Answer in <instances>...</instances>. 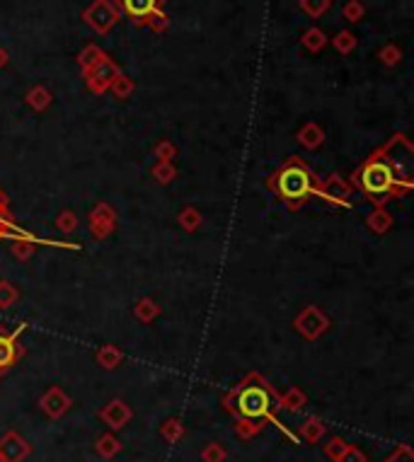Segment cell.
Returning <instances> with one entry per match:
<instances>
[{"instance_id": "cell-1", "label": "cell", "mask_w": 414, "mask_h": 462, "mask_svg": "<svg viewBox=\"0 0 414 462\" xmlns=\"http://www.w3.org/2000/svg\"><path fill=\"white\" fill-rule=\"evenodd\" d=\"M223 404L235 416L237 433L242 438H250L271 421L274 404H279V397H276V392L269 388V383L264 378L252 373L230 394H226Z\"/></svg>"}, {"instance_id": "cell-2", "label": "cell", "mask_w": 414, "mask_h": 462, "mask_svg": "<svg viewBox=\"0 0 414 462\" xmlns=\"http://www.w3.org/2000/svg\"><path fill=\"white\" fill-rule=\"evenodd\" d=\"M356 187L361 189L366 199L375 203H383L390 197H400L397 189V177H395L393 163H390V155L385 150V145L380 150H375L354 174Z\"/></svg>"}, {"instance_id": "cell-3", "label": "cell", "mask_w": 414, "mask_h": 462, "mask_svg": "<svg viewBox=\"0 0 414 462\" xmlns=\"http://www.w3.org/2000/svg\"><path fill=\"white\" fill-rule=\"evenodd\" d=\"M269 187L279 199L296 206V203H303L315 192V177H313L310 168L303 160H288L286 165L276 170Z\"/></svg>"}, {"instance_id": "cell-4", "label": "cell", "mask_w": 414, "mask_h": 462, "mask_svg": "<svg viewBox=\"0 0 414 462\" xmlns=\"http://www.w3.org/2000/svg\"><path fill=\"white\" fill-rule=\"evenodd\" d=\"M30 455V443L22 441L17 433H8L0 438V460L3 462H22Z\"/></svg>"}, {"instance_id": "cell-5", "label": "cell", "mask_w": 414, "mask_h": 462, "mask_svg": "<svg viewBox=\"0 0 414 462\" xmlns=\"http://www.w3.org/2000/svg\"><path fill=\"white\" fill-rule=\"evenodd\" d=\"M20 359V346L15 341V334L0 332V375L8 373Z\"/></svg>"}, {"instance_id": "cell-6", "label": "cell", "mask_w": 414, "mask_h": 462, "mask_svg": "<svg viewBox=\"0 0 414 462\" xmlns=\"http://www.w3.org/2000/svg\"><path fill=\"white\" fill-rule=\"evenodd\" d=\"M68 407H70V399L66 397L59 388H51L49 392L41 397V409H44L51 419H61L66 412H68Z\"/></svg>"}, {"instance_id": "cell-7", "label": "cell", "mask_w": 414, "mask_h": 462, "mask_svg": "<svg viewBox=\"0 0 414 462\" xmlns=\"http://www.w3.org/2000/svg\"><path fill=\"white\" fill-rule=\"evenodd\" d=\"M99 416H102V421L107 423V426L121 428L124 423L131 419V409H128V404H124L121 399H114V402H109L107 407L99 412Z\"/></svg>"}, {"instance_id": "cell-8", "label": "cell", "mask_w": 414, "mask_h": 462, "mask_svg": "<svg viewBox=\"0 0 414 462\" xmlns=\"http://www.w3.org/2000/svg\"><path fill=\"white\" fill-rule=\"evenodd\" d=\"M121 3L131 17H148L155 10V0H121Z\"/></svg>"}, {"instance_id": "cell-9", "label": "cell", "mask_w": 414, "mask_h": 462, "mask_svg": "<svg viewBox=\"0 0 414 462\" xmlns=\"http://www.w3.org/2000/svg\"><path fill=\"white\" fill-rule=\"evenodd\" d=\"M322 433H325V426H322L317 419H308L301 426V436L306 438L308 443H317V438H322Z\"/></svg>"}, {"instance_id": "cell-10", "label": "cell", "mask_w": 414, "mask_h": 462, "mask_svg": "<svg viewBox=\"0 0 414 462\" xmlns=\"http://www.w3.org/2000/svg\"><path fill=\"white\" fill-rule=\"evenodd\" d=\"M97 452H99V455H102V457H114V455H117V452H119V441H117V438H114V436H109V433H107V436H102V438H99V441H97Z\"/></svg>"}, {"instance_id": "cell-11", "label": "cell", "mask_w": 414, "mask_h": 462, "mask_svg": "<svg viewBox=\"0 0 414 462\" xmlns=\"http://www.w3.org/2000/svg\"><path fill=\"white\" fill-rule=\"evenodd\" d=\"M163 436L168 438V441H179V438L184 436V426H182V421H177V419H170L168 423L163 426Z\"/></svg>"}, {"instance_id": "cell-12", "label": "cell", "mask_w": 414, "mask_h": 462, "mask_svg": "<svg viewBox=\"0 0 414 462\" xmlns=\"http://www.w3.org/2000/svg\"><path fill=\"white\" fill-rule=\"evenodd\" d=\"M346 448H349V443L346 441H342V438H332V441L325 445V450H327V455H330V460L337 462L346 452Z\"/></svg>"}, {"instance_id": "cell-13", "label": "cell", "mask_w": 414, "mask_h": 462, "mask_svg": "<svg viewBox=\"0 0 414 462\" xmlns=\"http://www.w3.org/2000/svg\"><path fill=\"white\" fill-rule=\"evenodd\" d=\"M201 457H204V462H223L226 460V450H223L218 443H208L206 450L201 452Z\"/></svg>"}, {"instance_id": "cell-14", "label": "cell", "mask_w": 414, "mask_h": 462, "mask_svg": "<svg viewBox=\"0 0 414 462\" xmlns=\"http://www.w3.org/2000/svg\"><path fill=\"white\" fill-rule=\"evenodd\" d=\"M279 402H282V407H286V409H301L303 402H306V397H303L301 392H296V390H291V392H288L286 397L279 399Z\"/></svg>"}, {"instance_id": "cell-15", "label": "cell", "mask_w": 414, "mask_h": 462, "mask_svg": "<svg viewBox=\"0 0 414 462\" xmlns=\"http://www.w3.org/2000/svg\"><path fill=\"white\" fill-rule=\"evenodd\" d=\"M385 462H414V455L412 450H409V445H400Z\"/></svg>"}, {"instance_id": "cell-16", "label": "cell", "mask_w": 414, "mask_h": 462, "mask_svg": "<svg viewBox=\"0 0 414 462\" xmlns=\"http://www.w3.org/2000/svg\"><path fill=\"white\" fill-rule=\"evenodd\" d=\"M337 462H366V455L359 450V448H351L349 445V448H346V452Z\"/></svg>"}, {"instance_id": "cell-17", "label": "cell", "mask_w": 414, "mask_h": 462, "mask_svg": "<svg viewBox=\"0 0 414 462\" xmlns=\"http://www.w3.org/2000/svg\"><path fill=\"white\" fill-rule=\"evenodd\" d=\"M117 361H119V354H114V351H102V354H99V363H102L104 368H114Z\"/></svg>"}]
</instances>
